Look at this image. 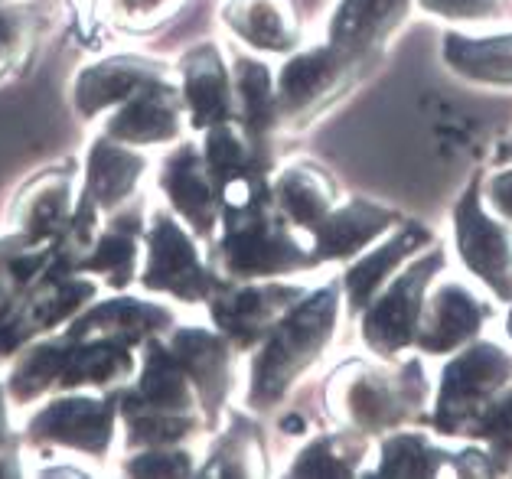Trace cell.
I'll return each mask as SVG.
<instances>
[{
	"mask_svg": "<svg viewBox=\"0 0 512 479\" xmlns=\"http://www.w3.org/2000/svg\"><path fill=\"white\" fill-rule=\"evenodd\" d=\"M340 297V284H327L314 294H304L258 343L252 382H248V405L255 411L278 405L297 378L327 352L336 323H340Z\"/></svg>",
	"mask_w": 512,
	"mask_h": 479,
	"instance_id": "cell-1",
	"label": "cell"
},
{
	"mask_svg": "<svg viewBox=\"0 0 512 479\" xmlns=\"http://www.w3.org/2000/svg\"><path fill=\"white\" fill-rule=\"evenodd\" d=\"M428 401V378L418 359L402 362L398 369L369 362H346L327 385V408L333 418L366 437L395 431L398 424L415 418Z\"/></svg>",
	"mask_w": 512,
	"mask_h": 479,
	"instance_id": "cell-2",
	"label": "cell"
},
{
	"mask_svg": "<svg viewBox=\"0 0 512 479\" xmlns=\"http://www.w3.org/2000/svg\"><path fill=\"white\" fill-rule=\"evenodd\" d=\"M216 261L229 281H271L314 264L301 232L284 222L274 203L239 219H222Z\"/></svg>",
	"mask_w": 512,
	"mask_h": 479,
	"instance_id": "cell-3",
	"label": "cell"
},
{
	"mask_svg": "<svg viewBox=\"0 0 512 479\" xmlns=\"http://www.w3.org/2000/svg\"><path fill=\"white\" fill-rule=\"evenodd\" d=\"M444 271L441 251L408 258L392 274V281L376 294V300L362 310V343L379 362L402 359V352L418 343V323L424 313V300L434 287V277Z\"/></svg>",
	"mask_w": 512,
	"mask_h": 479,
	"instance_id": "cell-4",
	"label": "cell"
},
{
	"mask_svg": "<svg viewBox=\"0 0 512 479\" xmlns=\"http://www.w3.org/2000/svg\"><path fill=\"white\" fill-rule=\"evenodd\" d=\"M512 385V352L499 343H477L457 349L441 369L434 398V427L444 437H467L480 411Z\"/></svg>",
	"mask_w": 512,
	"mask_h": 479,
	"instance_id": "cell-5",
	"label": "cell"
},
{
	"mask_svg": "<svg viewBox=\"0 0 512 479\" xmlns=\"http://www.w3.org/2000/svg\"><path fill=\"white\" fill-rule=\"evenodd\" d=\"M356 56L343 53L333 43L323 46H297L291 59L284 62L274 92H278V121L284 124H304L320 115L330 102H336L346 85L353 82L359 69Z\"/></svg>",
	"mask_w": 512,
	"mask_h": 479,
	"instance_id": "cell-6",
	"label": "cell"
},
{
	"mask_svg": "<svg viewBox=\"0 0 512 479\" xmlns=\"http://www.w3.org/2000/svg\"><path fill=\"white\" fill-rule=\"evenodd\" d=\"M454 245L464 268L499 300H512V225L483 203V186L473 183L454 206Z\"/></svg>",
	"mask_w": 512,
	"mask_h": 479,
	"instance_id": "cell-7",
	"label": "cell"
},
{
	"mask_svg": "<svg viewBox=\"0 0 512 479\" xmlns=\"http://www.w3.org/2000/svg\"><path fill=\"white\" fill-rule=\"evenodd\" d=\"M137 277L147 291L170 294L183 304L209 300L212 287H216V277L199 258L193 232H186L167 212H157L151 219V229L144 235V264Z\"/></svg>",
	"mask_w": 512,
	"mask_h": 479,
	"instance_id": "cell-8",
	"label": "cell"
},
{
	"mask_svg": "<svg viewBox=\"0 0 512 479\" xmlns=\"http://www.w3.org/2000/svg\"><path fill=\"white\" fill-rule=\"evenodd\" d=\"M301 297L304 287L281 281H216L206 304L216 330L235 349H252Z\"/></svg>",
	"mask_w": 512,
	"mask_h": 479,
	"instance_id": "cell-9",
	"label": "cell"
},
{
	"mask_svg": "<svg viewBox=\"0 0 512 479\" xmlns=\"http://www.w3.org/2000/svg\"><path fill=\"white\" fill-rule=\"evenodd\" d=\"M118 427V395L115 398H92L72 395L49 401L33 414L27 424V437L33 444H56L69 447L89 457H105Z\"/></svg>",
	"mask_w": 512,
	"mask_h": 479,
	"instance_id": "cell-10",
	"label": "cell"
},
{
	"mask_svg": "<svg viewBox=\"0 0 512 479\" xmlns=\"http://www.w3.org/2000/svg\"><path fill=\"white\" fill-rule=\"evenodd\" d=\"M490 307L460 281H441L428 291L418 323V352L424 356H451L480 336Z\"/></svg>",
	"mask_w": 512,
	"mask_h": 479,
	"instance_id": "cell-11",
	"label": "cell"
},
{
	"mask_svg": "<svg viewBox=\"0 0 512 479\" xmlns=\"http://www.w3.org/2000/svg\"><path fill=\"white\" fill-rule=\"evenodd\" d=\"M398 222V212L369 199H349L333 206L314 229H310V261H353L362 251L385 238Z\"/></svg>",
	"mask_w": 512,
	"mask_h": 479,
	"instance_id": "cell-12",
	"label": "cell"
},
{
	"mask_svg": "<svg viewBox=\"0 0 512 479\" xmlns=\"http://www.w3.org/2000/svg\"><path fill=\"white\" fill-rule=\"evenodd\" d=\"M183 95L167 75L141 85L115 115L108 118L105 134L131 147H157L177 141L183 121Z\"/></svg>",
	"mask_w": 512,
	"mask_h": 479,
	"instance_id": "cell-13",
	"label": "cell"
},
{
	"mask_svg": "<svg viewBox=\"0 0 512 479\" xmlns=\"http://www.w3.org/2000/svg\"><path fill=\"white\" fill-rule=\"evenodd\" d=\"M160 189L173 212L186 222L193 235L206 238L219 225V183L212 176L203 150L193 144L177 147L160 167Z\"/></svg>",
	"mask_w": 512,
	"mask_h": 479,
	"instance_id": "cell-14",
	"label": "cell"
},
{
	"mask_svg": "<svg viewBox=\"0 0 512 479\" xmlns=\"http://www.w3.org/2000/svg\"><path fill=\"white\" fill-rule=\"evenodd\" d=\"M180 95L186 118L196 131L235 118V82L219 46L203 43L190 49L180 62Z\"/></svg>",
	"mask_w": 512,
	"mask_h": 479,
	"instance_id": "cell-15",
	"label": "cell"
},
{
	"mask_svg": "<svg viewBox=\"0 0 512 479\" xmlns=\"http://www.w3.org/2000/svg\"><path fill=\"white\" fill-rule=\"evenodd\" d=\"M167 346L196 385L203 414L209 421H216L232 388V343L222 333L186 326V330H177L167 339Z\"/></svg>",
	"mask_w": 512,
	"mask_h": 479,
	"instance_id": "cell-16",
	"label": "cell"
},
{
	"mask_svg": "<svg viewBox=\"0 0 512 479\" xmlns=\"http://www.w3.org/2000/svg\"><path fill=\"white\" fill-rule=\"evenodd\" d=\"M431 242V232L424 225H402L385 235V242L362 251L359 258L349 261V271L343 274V297L353 313H362L385 284L392 281V274L402 268L408 258H415L418 251Z\"/></svg>",
	"mask_w": 512,
	"mask_h": 479,
	"instance_id": "cell-17",
	"label": "cell"
},
{
	"mask_svg": "<svg viewBox=\"0 0 512 479\" xmlns=\"http://www.w3.org/2000/svg\"><path fill=\"white\" fill-rule=\"evenodd\" d=\"M173 326L170 310L147 304V300H105L92 310H79L69 323V336L76 339H111L121 346H144L147 339L167 333Z\"/></svg>",
	"mask_w": 512,
	"mask_h": 479,
	"instance_id": "cell-18",
	"label": "cell"
},
{
	"mask_svg": "<svg viewBox=\"0 0 512 479\" xmlns=\"http://www.w3.org/2000/svg\"><path fill=\"white\" fill-rule=\"evenodd\" d=\"M411 4L415 0H340L330 17L327 43L356 59H366L395 33Z\"/></svg>",
	"mask_w": 512,
	"mask_h": 479,
	"instance_id": "cell-19",
	"label": "cell"
},
{
	"mask_svg": "<svg viewBox=\"0 0 512 479\" xmlns=\"http://www.w3.org/2000/svg\"><path fill=\"white\" fill-rule=\"evenodd\" d=\"M222 20L258 53H294L301 46V20L291 0H229Z\"/></svg>",
	"mask_w": 512,
	"mask_h": 479,
	"instance_id": "cell-20",
	"label": "cell"
},
{
	"mask_svg": "<svg viewBox=\"0 0 512 479\" xmlns=\"http://www.w3.org/2000/svg\"><path fill=\"white\" fill-rule=\"evenodd\" d=\"M160 75H164V66H157V62L137 56H115L82 69L76 88H72V98H76L82 118H95L105 108L124 105L137 88L147 85L151 79H160Z\"/></svg>",
	"mask_w": 512,
	"mask_h": 479,
	"instance_id": "cell-21",
	"label": "cell"
},
{
	"mask_svg": "<svg viewBox=\"0 0 512 479\" xmlns=\"http://www.w3.org/2000/svg\"><path fill=\"white\" fill-rule=\"evenodd\" d=\"M147 157L121 144L115 137H98L89 147V167H85V196L98 209H121L141 183Z\"/></svg>",
	"mask_w": 512,
	"mask_h": 479,
	"instance_id": "cell-22",
	"label": "cell"
},
{
	"mask_svg": "<svg viewBox=\"0 0 512 479\" xmlns=\"http://www.w3.org/2000/svg\"><path fill=\"white\" fill-rule=\"evenodd\" d=\"M72 212V180L66 173H43L20 189L14 222L33 245H49L69 225Z\"/></svg>",
	"mask_w": 512,
	"mask_h": 479,
	"instance_id": "cell-23",
	"label": "cell"
},
{
	"mask_svg": "<svg viewBox=\"0 0 512 479\" xmlns=\"http://www.w3.org/2000/svg\"><path fill=\"white\" fill-rule=\"evenodd\" d=\"M271 203L297 232H310L336 206V186L314 163H291L271 180Z\"/></svg>",
	"mask_w": 512,
	"mask_h": 479,
	"instance_id": "cell-24",
	"label": "cell"
},
{
	"mask_svg": "<svg viewBox=\"0 0 512 479\" xmlns=\"http://www.w3.org/2000/svg\"><path fill=\"white\" fill-rule=\"evenodd\" d=\"M69 356L62 365L59 388L76 392V388H118L131 378L134 359L131 346L111 343V339H76L69 336Z\"/></svg>",
	"mask_w": 512,
	"mask_h": 479,
	"instance_id": "cell-25",
	"label": "cell"
},
{
	"mask_svg": "<svg viewBox=\"0 0 512 479\" xmlns=\"http://www.w3.org/2000/svg\"><path fill=\"white\" fill-rule=\"evenodd\" d=\"M444 66L454 75L477 85H503L512 88V33L499 36H444Z\"/></svg>",
	"mask_w": 512,
	"mask_h": 479,
	"instance_id": "cell-26",
	"label": "cell"
},
{
	"mask_svg": "<svg viewBox=\"0 0 512 479\" xmlns=\"http://www.w3.org/2000/svg\"><path fill=\"white\" fill-rule=\"evenodd\" d=\"M235 82V118L255 141L268 144V134L278 124V92H274V75L265 62L252 56H239L232 69Z\"/></svg>",
	"mask_w": 512,
	"mask_h": 479,
	"instance_id": "cell-27",
	"label": "cell"
},
{
	"mask_svg": "<svg viewBox=\"0 0 512 479\" xmlns=\"http://www.w3.org/2000/svg\"><path fill=\"white\" fill-rule=\"evenodd\" d=\"M141 242H144V225L137 222V216L118 219L108 232L98 235L82 271L105 277L108 287H128L141 274Z\"/></svg>",
	"mask_w": 512,
	"mask_h": 479,
	"instance_id": "cell-28",
	"label": "cell"
},
{
	"mask_svg": "<svg viewBox=\"0 0 512 479\" xmlns=\"http://www.w3.org/2000/svg\"><path fill=\"white\" fill-rule=\"evenodd\" d=\"M69 343H72L69 333H59L49 339H36L30 349L20 352V362L10 372V385H7V395L14 405H30V401L46 395L59 382L62 365H66L69 356Z\"/></svg>",
	"mask_w": 512,
	"mask_h": 479,
	"instance_id": "cell-29",
	"label": "cell"
},
{
	"mask_svg": "<svg viewBox=\"0 0 512 479\" xmlns=\"http://www.w3.org/2000/svg\"><path fill=\"white\" fill-rule=\"evenodd\" d=\"M369 457V437L346 427L340 434L314 437L294 457V476H356Z\"/></svg>",
	"mask_w": 512,
	"mask_h": 479,
	"instance_id": "cell-30",
	"label": "cell"
},
{
	"mask_svg": "<svg viewBox=\"0 0 512 479\" xmlns=\"http://www.w3.org/2000/svg\"><path fill=\"white\" fill-rule=\"evenodd\" d=\"M451 460V453L437 447L428 434L389 431L379 450L376 476H437L447 470Z\"/></svg>",
	"mask_w": 512,
	"mask_h": 479,
	"instance_id": "cell-31",
	"label": "cell"
},
{
	"mask_svg": "<svg viewBox=\"0 0 512 479\" xmlns=\"http://www.w3.org/2000/svg\"><path fill=\"white\" fill-rule=\"evenodd\" d=\"M470 440H480L486 457L493 463V473H506L512 466V385L503 388L490 405L480 411V418L470 424Z\"/></svg>",
	"mask_w": 512,
	"mask_h": 479,
	"instance_id": "cell-32",
	"label": "cell"
},
{
	"mask_svg": "<svg viewBox=\"0 0 512 479\" xmlns=\"http://www.w3.org/2000/svg\"><path fill=\"white\" fill-rule=\"evenodd\" d=\"M209 466H203V476H255L265 473V453L255 431H248L245 424H235L232 431L216 444V450L209 453Z\"/></svg>",
	"mask_w": 512,
	"mask_h": 479,
	"instance_id": "cell-33",
	"label": "cell"
},
{
	"mask_svg": "<svg viewBox=\"0 0 512 479\" xmlns=\"http://www.w3.org/2000/svg\"><path fill=\"white\" fill-rule=\"evenodd\" d=\"M196 470L193 457L177 447H141L137 457L124 463V473L134 476H190Z\"/></svg>",
	"mask_w": 512,
	"mask_h": 479,
	"instance_id": "cell-34",
	"label": "cell"
},
{
	"mask_svg": "<svg viewBox=\"0 0 512 479\" xmlns=\"http://www.w3.org/2000/svg\"><path fill=\"white\" fill-rule=\"evenodd\" d=\"M503 0H418V7L424 14L454 20V23H477L490 20Z\"/></svg>",
	"mask_w": 512,
	"mask_h": 479,
	"instance_id": "cell-35",
	"label": "cell"
},
{
	"mask_svg": "<svg viewBox=\"0 0 512 479\" xmlns=\"http://www.w3.org/2000/svg\"><path fill=\"white\" fill-rule=\"evenodd\" d=\"M177 4L180 0H111L118 20L124 27H134V30L151 27V23H157L160 17H167Z\"/></svg>",
	"mask_w": 512,
	"mask_h": 479,
	"instance_id": "cell-36",
	"label": "cell"
},
{
	"mask_svg": "<svg viewBox=\"0 0 512 479\" xmlns=\"http://www.w3.org/2000/svg\"><path fill=\"white\" fill-rule=\"evenodd\" d=\"M27 46V33H23V23L17 14L10 10H0V75H7L17 66V53Z\"/></svg>",
	"mask_w": 512,
	"mask_h": 479,
	"instance_id": "cell-37",
	"label": "cell"
},
{
	"mask_svg": "<svg viewBox=\"0 0 512 479\" xmlns=\"http://www.w3.org/2000/svg\"><path fill=\"white\" fill-rule=\"evenodd\" d=\"M30 339L33 336L27 333V326L20 320L17 300H10L7 307H0V359L14 356V352H20Z\"/></svg>",
	"mask_w": 512,
	"mask_h": 479,
	"instance_id": "cell-38",
	"label": "cell"
},
{
	"mask_svg": "<svg viewBox=\"0 0 512 479\" xmlns=\"http://www.w3.org/2000/svg\"><path fill=\"white\" fill-rule=\"evenodd\" d=\"M483 203L490 206L493 216L512 225V167L490 176V183L483 186Z\"/></svg>",
	"mask_w": 512,
	"mask_h": 479,
	"instance_id": "cell-39",
	"label": "cell"
},
{
	"mask_svg": "<svg viewBox=\"0 0 512 479\" xmlns=\"http://www.w3.org/2000/svg\"><path fill=\"white\" fill-rule=\"evenodd\" d=\"M17 473V453L10 450V431H7V398L0 388V476Z\"/></svg>",
	"mask_w": 512,
	"mask_h": 479,
	"instance_id": "cell-40",
	"label": "cell"
},
{
	"mask_svg": "<svg viewBox=\"0 0 512 479\" xmlns=\"http://www.w3.org/2000/svg\"><path fill=\"white\" fill-rule=\"evenodd\" d=\"M506 336L512 339V307H509V313H506Z\"/></svg>",
	"mask_w": 512,
	"mask_h": 479,
	"instance_id": "cell-41",
	"label": "cell"
},
{
	"mask_svg": "<svg viewBox=\"0 0 512 479\" xmlns=\"http://www.w3.org/2000/svg\"><path fill=\"white\" fill-rule=\"evenodd\" d=\"M509 154H512V141H509Z\"/></svg>",
	"mask_w": 512,
	"mask_h": 479,
	"instance_id": "cell-42",
	"label": "cell"
}]
</instances>
